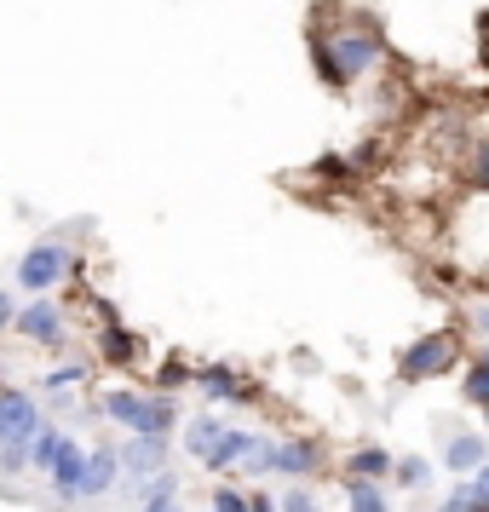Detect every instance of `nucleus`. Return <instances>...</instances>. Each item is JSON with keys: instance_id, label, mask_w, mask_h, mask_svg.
<instances>
[{"instance_id": "obj_1", "label": "nucleus", "mask_w": 489, "mask_h": 512, "mask_svg": "<svg viewBox=\"0 0 489 512\" xmlns=\"http://www.w3.org/2000/svg\"><path fill=\"white\" fill-rule=\"evenodd\" d=\"M374 58H380V29H346V35H334V41H317V70L323 81H351V75H369Z\"/></svg>"}, {"instance_id": "obj_2", "label": "nucleus", "mask_w": 489, "mask_h": 512, "mask_svg": "<svg viewBox=\"0 0 489 512\" xmlns=\"http://www.w3.org/2000/svg\"><path fill=\"white\" fill-rule=\"evenodd\" d=\"M47 420H41V403L29 392H0V443H35V432H41Z\"/></svg>"}, {"instance_id": "obj_3", "label": "nucleus", "mask_w": 489, "mask_h": 512, "mask_svg": "<svg viewBox=\"0 0 489 512\" xmlns=\"http://www.w3.org/2000/svg\"><path fill=\"white\" fill-rule=\"evenodd\" d=\"M70 277V248H58V242H41V248H29L24 265H18V282H24L29 294H47L52 282Z\"/></svg>"}, {"instance_id": "obj_4", "label": "nucleus", "mask_w": 489, "mask_h": 512, "mask_svg": "<svg viewBox=\"0 0 489 512\" xmlns=\"http://www.w3.org/2000/svg\"><path fill=\"white\" fill-rule=\"evenodd\" d=\"M455 334H426L420 346L403 351V380H426V374H443L449 363H455Z\"/></svg>"}, {"instance_id": "obj_5", "label": "nucleus", "mask_w": 489, "mask_h": 512, "mask_svg": "<svg viewBox=\"0 0 489 512\" xmlns=\"http://www.w3.org/2000/svg\"><path fill=\"white\" fill-rule=\"evenodd\" d=\"M47 478H52V501H58V507H75L81 489H87V449L70 438V449L58 455V466H52Z\"/></svg>"}, {"instance_id": "obj_6", "label": "nucleus", "mask_w": 489, "mask_h": 512, "mask_svg": "<svg viewBox=\"0 0 489 512\" xmlns=\"http://www.w3.org/2000/svg\"><path fill=\"white\" fill-rule=\"evenodd\" d=\"M116 489H121V455L110 443L104 449H87V489H81V501H104Z\"/></svg>"}, {"instance_id": "obj_7", "label": "nucleus", "mask_w": 489, "mask_h": 512, "mask_svg": "<svg viewBox=\"0 0 489 512\" xmlns=\"http://www.w3.org/2000/svg\"><path fill=\"white\" fill-rule=\"evenodd\" d=\"M18 334L24 340H35V346H64V317H58V305L35 300L18 311Z\"/></svg>"}, {"instance_id": "obj_8", "label": "nucleus", "mask_w": 489, "mask_h": 512, "mask_svg": "<svg viewBox=\"0 0 489 512\" xmlns=\"http://www.w3.org/2000/svg\"><path fill=\"white\" fill-rule=\"evenodd\" d=\"M116 455H121V472H133V478H156V472H167V443L162 438H127Z\"/></svg>"}, {"instance_id": "obj_9", "label": "nucleus", "mask_w": 489, "mask_h": 512, "mask_svg": "<svg viewBox=\"0 0 489 512\" xmlns=\"http://www.w3.org/2000/svg\"><path fill=\"white\" fill-rule=\"evenodd\" d=\"M484 461H489L484 432H455V438H449V449H443V466H449V472H478Z\"/></svg>"}, {"instance_id": "obj_10", "label": "nucleus", "mask_w": 489, "mask_h": 512, "mask_svg": "<svg viewBox=\"0 0 489 512\" xmlns=\"http://www.w3.org/2000/svg\"><path fill=\"white\" fill-rule=\"evenodd\" d=\"M225 432H231L225 420H213V415H196V420L185 426V449H190V455H196L202 466H208V461H213V449L225 443Z\"/></svg>"}, {"instance_id": "obj_11", "label": "nucleus", "mask_w": 489, "mask_h": 512, "mask_svg": "<svg viewBox=\"0 0 489 512\" xmlns=\"http://www.w3.org/2000/svg\"><path fill=\"white\" fill-rule=\"evenodd\" d=\"M173 420H179V409H173V397H167V392L144 397V420H139V432H133V438H162L167 443Z\"/></svg>"}, {"instance_id": "obj_12", "label": "nucleus", "mask_w": 489, "mask_h": 512, "mask_svg": "<svg viewBox=\"0 0 489 512\" xmlns=\"http://www.w3.org/2000/svg\"><path fill=\"white\" fill-rule=\"evenodd\" d=\"M277 472L282 478H311L317 472V443H305V438L277 443Z\"/></svg>"}, {"instance_id": "obj_13", "label": "nucleus", "mask_w": 489, "mask_h": 512, "mask_svg": "<svg viewBox=\"0 0 489 512\" xmlns=\"http://www.w3.org/2000/svg\"><path fill=\"white\" fill-rule=\"evenodd\" d=\"M64 449H70V432H64V426H41L35 443H29V466H35V472H52Z\"/></svg>"}, {"instance_id": "obj_14", "label": "nucleus", "mask_w": 489, "mask_h": 512, "mask_svg": "<svg viewBox=\"0 0 489 512\" xmlns=\"http://www.w3.org/2000/svg\"><path fill=\"white\" fill-rule=\"evenodd\" d=\"M196 386H202L208 397H219V403H254V392H248L231 369H202L196 374Z\"/></svg>"}, {"instance_id": "obj_15", "label": "nucleus", "mask_w": 489, "mask_h": 512, "mask_svg": "<svg viewBox=\"0 0 489 512\" xmlns=\"http://www.w3.org/2000/svg\"><path fill=\"white\" fill-rule=\"evenodd\" d=\"M104 415L116 420V426H127V432H139V420H144V392H104V403H98Z\"/></svg>"}, {"instance_id": "obj_16", "label": "nucleus", "mask_w": 489, "mask_h": 512, "mask_svg": "<svg viewBox=\"0 0 489 512\" xmlns=\"http://www.w3.org/2000/svg\"><path fill=\"white\" fill-rule=\"evenodd\" d=\"M392 472V455L386 449H374V443H363V449H351V461H346V478H386Z\"/></svg>"}, {"instance_id": "obj_17", "label": "nucleus", "mask_w": 489, "mask_h": 512, "mask_svg": "<svg viewBox=\"0 0 489 512\" xmlns=\"http://www.w3.org/2000/svg\"><path fill=\"white\" fill-rule=\"evenodd\" d=\"M346 507L351 512H392V501H386V489L374 484V478H346Z\"/></svg>"}, {"instance_id": "obj_18", "label": "nucleus", "mask_w": 489, "mask_h": 512, "mask_svg": "<svg viewBox=\"0 0 489 512\" xmlns=\"http://www.w3.org/2000/svg\"><path fill=\"white\" fill-rule=\"evenodd\" d=\"M242 472H248V478H265V472H277V443L259 438V432H248V443H242Z\"/></svg>"}, {"instance_id": "obj_19", "label": "nucleus", "mask_w": 489, "mask_h": 512, "mask_svg": "<svg viewBox=\"0 0 489 512\" xmlns=\"http://www.w3.org/2000/svg\"><path fill=\"white\" fill-rule=\"evenodd\" d=\"M87 374H93L87 363H64V369L47 374V392L52 397H70V392H81V386H87Z\"/></svg>"}, {"instance_id": "obj_20", "label": "nucleus", "mask_w": 489, "mask_h": 512, "mask_svg": "<svg viewBox=\"0 0 489 512\" xmlns=\"http://www.w3.org/2000/svg\"><path fill=\"white\" fill-rule=\"evenodd\" d=\"M392 478H397L403 489H420L426 478H432V466L420 461V455H403V461H392Z\"/></svg>"}, {"instance_id": "obj_21", "label": "nucleus", "mask_w": 489, "mask_h": 512, "mask_svg": "<svg viewBox=\"0 0 489 512\" xmlns=\"http://www.w3.org/2000/svg\"><path fill=\"white\" fill-rule=\"evenodd\" d=\"M104 357H110V363H133V357H139V340H133L127 328H110V334H104Z\"/></svg>"}, {"instance_id": "obj_22", "label": "nucleus", "mask_w": 489, "mask_h": 512, "mask_svg": "<svg viewBox=\"0 0 489 512\" xmlns=\"http://www.w3.org/2000/svg\"><path fill=\"white\" fill-rule=\"evenodd\" d=\"M466 403H478V409H489V369L478 363V369H466Z\"/></svg>"}, {"instance_id": "obj_23", "label": "nucleus", "mask_w": 489, "mask_h": 512, "mask_svg": "<svg viewBox=\"0 0 489 512\" xmlns=\"http://www.w3.org/2000/svg\"><path fill=\"white\" fill-rule=\"evenodd\" d=\"M29 466V443H0V472L12 478V472H24Z\"/></svg>"}, {"instance_id": "obj_24", "label": "nucleus", "mask_w": 489, "mask_h": 512, "mask_svg": "<svg viewBox=\"0 0 489 512\" xmlns=\"http://www.w3.org/2000/svg\"><path fill=\"white\" fill-rule=\"evenodd\" d=\"M466 489H472V512H489V461L466 478Z\"/></svg>"}, {"instance_id": "obj_25", "label": "nucleus", "mask_w": 489, "mask_h": 512, "mask_svg": "<svg viewBox=\"0 0 489 512\" xmlns=\"http://www.w3.org/2000/svg\"><path fill=\"white\" fill-rule=\"evenodd\" d=\"M213 512H254V507H248V495H242V489L219 484V489H213Z\"/></svg>"}, {"instance_id": "obj_26", "label": "nucleus", "mask_w": 489, "mask_h": 512, "mask_svg": "<svg viewBox=\"0 0 489 512\" xmlns=\"http://www.w3.org/2000/svg\"><path fill=\"white\" fill-rule=\"evenodd\" d=\"M277 507H282V512H323L317 501H311V495H305V489H288V495H282Z\"/></svg>"}, {"instance_id": "obj_27", "label": "nucleus", "mask_w": 489, "mask_h": 512, "mask_svg": "<svg viewBox=\"0 0 489 512\" xmlns=\"http://www.w3.org/2000/svg\"><path fill=\"white\" fill-rule=\"evenodd\" d=\"M438 512H472V489H466V484H455L449 495H443V507H438Z\"/></svg>"}, {"instance_id": "obj_28", "label": "nucleus", "mask_w": 489, "mask_h": 512, "mask_svg": "<svg viewBox=\"0 0 489 512\" xmlns=\"http://www.w3.org/2000/svg\"><path fill=\"white\" fill-rule=\"evenodd\" d=\"M472 185H489V144L472 150Z\"/></svg>"}, {"instance_id": "obj_29", "label": "nucleus", "mask_w": 489, "mask_h": 512, "mask_svg": "<svg viewBox=\"0 0 489 512\" xmlns=\"http://www.w3.org/2000/svg\"><path fill=\"white\" fill-rule=\"evenodd\" d=\"M248 507H254V512H282L277 501H271V495H265V489H254V495H248Z\"/></svg>"}, {"instance_id": "obj_30", "label": "nucleus", "mask_w": 489, "mask_h": 512, "mask_svg": "<svg viewBox=\"0 0 489 512\" xmlns=\"http://www.w3.org/2000/svg\"><path fill=\"white\" fill-rule=\"evenodd\" d=\"M6 323H18V311H12V294H0V328Z\"/></svg>"}, {"instance_id": "obj_31", "label": "nucleus", "mask_w": 489, "mask_h": 512, "mask_svg": "<svg viewBox=\"0 0 489 512\" xmlns=\"http://www.w3.org/2000/svg\"><path fill=\"white\" fill-rule=\"evenodd\" d=\"M472 323H478V328L489 334V300H478V305H472Z\"/></svg>"}, {"instance_id": "obj_32", "label": "nucleus", "mask_w": 489, "mask_h": 512, "mask_svg": "<svg viewBox=\"0 0 489 512\" xmlns=\"http://www.w3.org/2000/svg\"><path fill=\"white\" fill-rule=\"evenodd\" d=\"M139 512H185L179 501H156V507H139Z\"/></svg>"}, {"instance_id": "obj_33", "label": "nucleus", "mask_w": 489, "mask_h": 512, "mask_svg": "<svg viewBox=\"0 0 489 512\" xmlns=\"http://www.w3.org/2000/svg\"><path fill=\"white\" fill-rule=\"evenodd\" d=\"M484 369H489V351H484Z\"/></svg>"}]
</instances>
